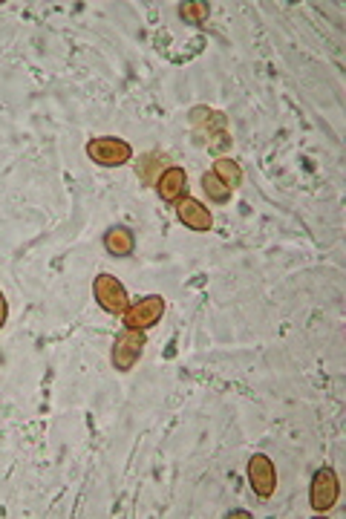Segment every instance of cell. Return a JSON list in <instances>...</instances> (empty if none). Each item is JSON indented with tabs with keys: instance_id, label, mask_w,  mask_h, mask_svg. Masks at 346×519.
<instances>
[{
	"instance_id": "cell-14",
	"label": "cell",
	"mask_w": 346,
	"mask_h": 519,
	"mask_svg": "<svg viewBox=\"0 0 346 519\" xmlns=\"http://www.w3.org/2000/svg\"><path fill=\"white\" fill-rule=\"evenodd\" d=\"M6 315H9V303H6V295L0 292V329L6 326Z\"/></svg>"
},
{
	"instance_id": "cell-11",
	"label": "cell",
	"mask_w": 346,
	"mask_h": 519,
	"mask_svg": "<svg viewBox=\"0 0 346 519\" xmlns=\"http://www.w3.org/2000/svg\"><path fill=\"white\" fill-rule=\"evenodd\" d=\"M202 191L208 193V200L210 203H217V205H225L234 196V191H229L222 185V182L214 176V171H208V174H202Z\"/></svg>"
},
{
	"instance_id": "cell-1",
	"label": "cell",
	"mask_w": 346,
	"mask_h": 519,
	"mask_svg": "<svg viewBox=\"0 0 346 519\" xmlns=\"http://www.w3.org/2000/svg\"><path fill=\"white\" fill-rule=\"evenodd\" d=\"M341 496V482H338V473L323 465L312 473V482H309V505L314 514H326L335 508V502Z\"/></svg>"
},
{
	"instance_id": "cell-7",
	"label": "cell",
	"mask_w": 346,
	"mask_h": 519,
	"mask_svg": "<svg viewBox=\"0 0 346 519\" xmlns=\"http://www.w3.org/2000/svg\"><path fill=\"white\" fill-rule=\"evenodd\" d=\"M173 211H176V220L182 222L185 228H191V231H197V234H205V231L214 228V217H210V211L200 200H193V196H182L179 203H173Z\"/></svg>"
},
{
	"instance_id": "cell-5",
	"label": "cell",
	"mask_w": 346,
	"mask_h": 519,
	"mask_svg": "<svg viewBox=\"0 0 346 519\" xmlns=\"http://www.w3.org/2000/svg\"><path fill=\"white\" fill-rule=\"evenodd\" d=\"M145 346H147V335L145 332H136V329H122V332H118L116 341H113V353H110V361L116 366V373H130L133 366L139 363Z\"/></svg>"
},
{
	"instance_id": "cell-12",
	"label": "cell",
	"mask_w": 346,
	"mask_h": 519,
	"mask_svg": "<svg viewBox=\"0 0 346 519\" xmlns=\"http://www.w3.org/2000/svg\"><path fill=\"white\" fill-rule=\"evenodd\" d=\"M210 14V6L202 4V0H191V4H179V18L191 26H202Z\"/></svg>"
},
{
	"instance_id": "cell-15",
	"label": "cell",
	"mask_w": 346,
	"mask_h": 519,
	"mask_svg": "<svg viewBox=\"0 0 346 519\" xmlns=\"http://www.w3.org/2000/svg\"><path fill=\"white\" fill-rule=\"evenodd\" d=\"M229 516H234V519H246V516H251L248 511H234V514H229Z\"/></svg>"
},
{
	"instance_id": "cell-6",
	"label": "cell",
	"mask_w": 346,
	"mask_h": 519,
	"mask_svg": "<svg viewBox=\"0 0 346 519\" xmlns=\"http://www.w3.org/2000/svg\"><path fill=\"white\" fill-rule=\"evenodd\" d=\"M246 473H248V485L254 487V494H257L260 499H272L275 496V491H277V467L266 453H254L248 459Z\"/></svg>"
},
{
	"instance_id": "cell-10",
	"label": "cell",
	"mask_w": 346,
	"mask_h": 519,
	"mask_svg": "<svg viewBox=\"0 0 346 519\" xmlns=\"http://www.w3.org/2000/svg\"><path fill=\"white\" fill-rule=\"evenodd\" d=\"M214 176L229 191H237L239 185H243V167H239V162H234L231 156H220L214 162Z\"/></svg>"
},
{
	"instance_id": "cell-3",
	"label": "cell",
	"mask_w": 346,
	"mask_h": 519,
	"mask_svg": "<svg viewBox=\"0 0 346 519\" xmlns=\"http://www.w3.org/2000/svg\"><path fill=\"white\" fill-rule=\"evenodd\" d=\"M87 156L98 167H122L133 159V147L118 136H98L87 142Z\"/></svg>"
},
{
	"instance_id": "cell-13",
	"label": "cell",
	"mask_w": 346,
	"mask_h": 519,
	"mask_svg": "<svg viewBox=\"0 0 346 519\" xmlns=\"http://www.w3.org/2000/svg\"><path fill=\"white\" fill-rule=\"evenodd\" d=\"M162 159H164V156L159 154V150H154V154H147V156L142 159L139 176H142L145 185H156V179L162 176V167H156V162H162Z\"/></svg>"
},
{
	"instance_id": "cell-2",
	"label": "cell",
	"mask_w": 346,
	"mask_h": 519,
	"mask_svg": "<svg viewBox=\"0 0 346 519\" xmlns=\"http://www.w3.org/2000/svg\"><path fill=\"white\" fill-rule=\"evenodd\" d=\"M164 309H168V303H164L162 295H145L139 300H133L130 307L125 309L122 320H125V329H136V332H147V329H154Z\"/></svg>"
},
{
	"instance_id": "cell-8",
	"label": "cell",
	"mask_w": 346,
	"mask_h": 519,
	"mask_svg": "<svg viewBox=\"0 0 346 519\" xmlns=\"http://www.w3.org/2000/svg\"><path fill=\"white\" fill-rule=\"evenodd\" d=\"M156 193L162 203H171V205L182 200V196H188V176L182 167H176V165L164 167L162 176L156 179Z\"/></svg>"
},
{
	"instance_id": "cell-9",
	"label": "cell",
	"mask_w": 346,
	"mask_h": 519,
	"mask_svg": "<svg viewBox=\"0 0 346 519\" xmlns=\"http://www.w3.org/2000/svg\"><path fill=\"white\" fill-rule=\"evenodd\" d=\"M104 249H108L110 257H133L136 251V234L130 231L127 225H110L108 231H104Z\"/></svg>"
},
{
	"instance_id": "cell-4",
	"label": "cell",
	"mask_w": 346,
	"mask_h": 519,
	"mask_svg": "<svg viewBox=\"0 0 346 519\" xmlns=\"http://www.w3.org/2000/svg\"><path fill=\"white\" fill-rule=\"evenodd\" d=\"M93 297H96L98 307L113 317H122L125 309L130 307L127 288L116 274H98V278L93 280Z\"/></svg>"
}]
</instances>
